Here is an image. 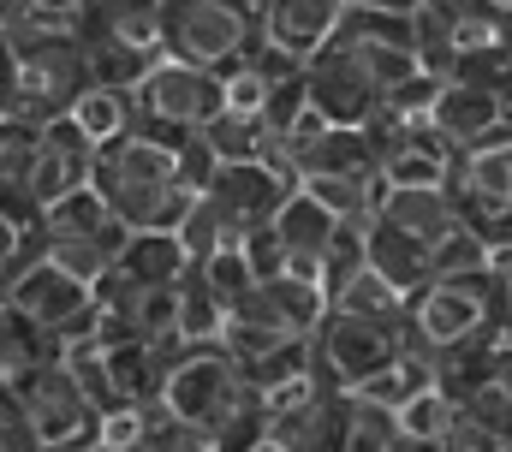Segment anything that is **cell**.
Listing matches in <instances>:
<instances>
[{
	"label": "cell",
	"instance_id": "cell-1",
	"mask_svg": "<svg viewBox=\"0 0 512 452\" xmlns=\"http://www.w3.org/2000/svg\"><path fill=\"white\" fill-rule=\"evenodd\" d=\"M161 417L215 452H245L262 441V405L221 345H179L161 375Z\"/></svg>",
	"mask_w": 512,
	"mask_h": 452
},
{
	"label": "cell",
	"instance_id": "cell-2",
	"mask_svg": "<svg viewBox=\"0 0 512 452\" xmlns=\"http://www.w3.org/2000/svg\"><path fill=\"white\" fill-rule=\"evenodd\" d=\"M90 185L108 197L114 221L126 232H179V221L197 203V191L179 179V137L149 125H131L126 137L96 149Z\"/></svg>",
	"mask_w": 512,
	"mask_h": 452
},
{
	"label": "cell",
	"instance_id": "cell-3",
	"mask_svg": "<svg viewBox=\"0 0 512 452\" xmlns=\"http://www.w3.org/2000/svg\"><path fill=\"white\" fill-rule=\"evenodd\" d=\"M90 90L78 30H18L0 36V113L48 125Z\"/></svg>",
	"mask_w": 512,
	"mask_h": 452
},
{
	"label": "cell",
	"instance_id": "cell-4",
	"mask_svg": "<svg viewBox=\"0 0 512 452\" xmlns=\"http://www.w3.org/2000/svg\"><path fill=\"white\" fill-rule=\"evenodd\" d=\"M507 322L501 316V280L495 274H459V280H429L423 292L405 298V357L435 369L453 345L477 339L483 328Z\"/></svg>",
	"mask_w": 512,
	"mask_h": 452
},
{
	"label": "cell",
	"instance_id": "cell-5",
	"mask_svg": "<svg viewBox=\"0 0 512 452\" xmlns=\"http://www.w3.org/2000/svg\"><path fill=\"white\" fill-rule=\"evenodd\" d=\"M167 60L227 72L256 48V0H161Z\"/></svg>",
	"mask_w": 512,
	"mask_h": 452
},
{
	"label": "cell",
	"instance_id": "cell-6",
	"mask_svg": "<svg viewBox=\"0 0 512 452\" xmlns=\"http://www.w3.org/2000/svg\"><path fill=\"white\" fill-rule=\"evenodd\" d=\"M12 405H18L24 429L36 435V447H42V452H84V447H96L102 417H96V405L72 387V375L60 369V357H48V363L24 369V375L12 381Z\"/></svg>",
	"mask_w": 512,
	"mask_h": 452
},
{
	"label": "cell",
	"instance_id": "cell-7",
	"mask_svg": "<svg viewBox=\"0 0 512 452\" xmlns=\"http://www.w3.org/2000/svg\"><path fill=\"white\" fill-rule=\"evenodd\" d=\"M310 351H316V369L328 375V387L358 393V387H370L376 375H387L405 357V322H364V316L328 310V322L316 328Z\"/></svg>",
	"mask_w": 512,
	"mask_h": 452
},
{
	"label": "cell",
	"instance_id": "cell-8",
	"mask_svg": "<svg viewBox=\"0 0 512 452\" xmlns=\"http://www.w3.org/2000/svg\"><path fill=\"white\" fill-rule=\"evenodd\" d=\"M6 304H18L42 334L54 339V345H72V339H90L102 328V310H96V292L90 286H78L72 274H60L48 256H36V262H24L12 280H6V292H0Z\"/></svg>",
	"mask_w": 512,
	"mask_h": 452
},
{
	"label": "cell",
	"instance_id": "cell-9",
	"mask_svg": "<svg viewBox=\"0 0 512 452\" xmlns=\"http://www.w3.org/2000/svg\"><path fill=\"white\" fill-rule=\"evenodd\" d=\"M131 102H137V125L167 131V137H191V131H209L215 113H227V90H221V72L161 60Z\"/></svg>",
	"mask_w": 512,
	"mask_h": 452
},
{
	"label": "cell",
	"instance_id": "cell-10",
	"mask_svg": "<svg viewBox=\"0 0 512 452\" xmlns=\"http://www.w3.org/2000/svg\"><path fill=\"white\" fill-rule=\"evenodd\" d=\"M328 48H340L376 90H382V102L405 84V78H417L423 72V60H417V30H411V18H376V12H346V24L334 30V42Z\"/></svg>",
	"mask_w": 512,
	"mask_h": 452
},
{
	"label": "cell",
	"instance_id": "cell-11",
	"mask_svg": "<svg viewBox=\"0 0 512 452\" xmlns=\"http://www.w3.org/2000/svg\"><path fill=\"white\" fill-rule=\"evenodd\" d=\"M286 197H292V173H280L268 161H221L215 179H209V191H203V203L221 215V226L233 232V244L245 232L274 221V209Z\"/></svg>",
	"mask_w": 512,
	"mask_h": 452
},
{
	"label": "cell",
	"instance_id": "cell-12",
	"mask_svg": "<svg viewBox=\"0 0 512 452\" xmlns=\"http://www.w3.org/2000/svg\"><path fill=\"white\" fill-rule=\"evenodd\" d=\"M340 24H346V0H256V42L292 66H310Z\"/></svg>",
	"mask_w": 512,
	"mask_h": 452
},
{
	"label": "cell",
	"instance_id": "cell-13",
	"mask_svg": "<svg viewBox=\"0 0 512 452\" xmlns=\"http://www.w3.org/2000/svg\"><path fill=\"white\" fill-rule=\"evenodd\" d=\"M304 102L322 113V125H340V131H370L382 119V90L340 48H322L304 66Z\"/></svg>",
	"mask_w": 512,
	"mask_h": 452
},
{
	"label": "cell",
	"instance_id": "cell-14",
	"mask_svg": "<svg viewBox=\"0 0 512 452\" xmlns=\"http://www.w3.org/2000/svg\"><path fill=\"white\" fill-rule=\"evenodd\" d=\"M382 161H376V185L382 191H447L459 155L429 131V125H376Z\"/></svg>",
	"mask_w": 512,
	"mask_h": 452
},
{
	"label": "cell",
	"instance_id": "cell-15",
	"mask_svg": "<svg viewBox=\"0 0 512 452\" xmlns=\"http://www.w3.org/2000/svg\"><path fill=\"white\" fill-rule=\"evenodd\" d=\"M429 131H435L453 155H471V149L507 143L512 137V113L501 108V96L483 90V84L441 78V96H435V108H429Z\"/></svg>",
	"mask_w": 512,
	"mask_h": 452
},
{
	"label": "cell",
	"instance_id": "cell-16",
	"mask_svg": "<svg viewBox=\"0 0 512 452\" xmlns=\"http://www.w3.org/2000/svg\"><path fill=\"white\" fill-rule=\"evenodd\" d=\"M268 226H274V238H280V244H286V256H292V274L322 286V262H328V250L340 244V232H346V226L334 221L316 197H304L298 185H292V197L274 209V221H268Z\"/></svg>",
	"mask_w": 512,
	"mask_h": 452
},
{
	"label": "cell",
	"instance_id": "cell-17",
	"mask_svg": "<svg viewBox=\"0 0 512 452\" xmlns=\"http://www.w3.org/2000/svg\"><path fill=\"white\" fill-rule=\"evenodd\" d=\"M233 316H256V322H268V328H280V334H292V339H316V328L328 322V292L316 280L280 274V280L256 286Z\"/></svg>",
	"mask_w": 512,
	"mask_h": 452
},
{
	"label": "cell",
	"instance_id": "cell-18",
	"mask_svg": "<svg viewBox=\"0 0 512 452\" xmlns=\"http://www.w3.org/2000/svg\"><path fill=\"white\" fill-rule=\"evenodd\" d=\"M376 161H382L376 125H370V131H340V125H328V131L292 161V185H298V179H376Z\"/></svg>",
	"mask_w": 512,
	"mask_h": 452
},
{
	"label": "cell",
	"instance_id": "cell-19",
	"mask_svg": "<svg viewBox=\"0 0 512 452\" xmlns=\"http://www.w3.org/2000/svg\"><path fill=\"white\" fill-rule=\"evenodd\" d=\"M268 441H280L286 452H346V393L322 387L310 405L286 411L268 423Z\"/></svg>",
	"mask_w": 512,
	"mask_h": 452
},
{
	"label": "cell",
	"instance_id": "cell-20",
	"mask_svg": "<svg viewBox=\"0 0 512 452\" xmlns=\"http://www.w3.org/2000/svg\"><path fill=\"white\" fill-rule=\"evenodd\" d=\"M42 238H78V244H102L108 256H120L131 232L114 221V209H108V197H102L96 185H78L72 197H60V203L42 215Z\"/></svg>",
	"mask_w": 512,
	"mask_h": 452
},
{
	"label": "cell",
	"instance_id": "cell-21",
	"mask_svg": "<svg viewBox=\"0 0 512 452\" xmlns=\"http://www.w3.org/2000/svg\"><path fill=\"white\" fill-rule=\"evenodd\" d=\"M364 262L382 274L399 298H411V292H423V286L435 280V268H429V244L405 238L399 226H387V221L364 226Z\"/></svg>",
	"mask_w": 512,
	"mask_h": 452
},
{
	"label": "cell",
	"instance_id": "cell-22",
	"mask_svg": "<svg viewBox=\"0 0 512 452\" xmlns=\"http://www.w3.org/2000/svg\"><path fill=\"white\" fill-rule=\"evenodd\" d=\"M376 221L399 226L405 238L417 244H441L453 226H459V209L447 191H382L376 197Z\"/></svg>",
	"mask_w": 512,
	"mask_h": 452
},
{
	"label": "cell",
	"instance_id": "cell-23",
	"mask_svg": "<svg viewBox=\"0 0 512 452\" xmlns=\"http://www.w3.org/2000/svg\"><path fill=\"white\" fill-rule=\"evenodd\" d=\"M78 42H84V66H90V84H102V90H120V96H137L143 90V78L167 60V54H137L126 42H114V36H102V30H84L78 24Z\"/></svg>",
	"mask_w": 512,
	"mask_h": 452
},
{
	"label": "cell",
	"instance_id": "cell-24",
	"mask_svg": "<svg viewBox=\"0 0 512 452\" xmlns=\"http://www.w3.org/2000/svg\"><path fill=\"white\" fill-rule=\"evenodd\" d=\"M114 274H126L131 286H179L191 274V256L173 232H131L126 250L114 256Z\"/></svg>",
	"mask_w": 512,
	"mask_h": 452
},
{
	"label": "cell",
	"instance_id": "cell-25",
	"mask_svg": "<svg viewBox=\"0 0 512 452\" xmlns=\"http://www.w3.org/2000/svg\"><path fill=\"white\" fill-rule=\"evenodd\" d=\"M84 30H102L137 54H167L161 42V0H90Z\"/></svg>",
	"mask_w": 512,
	"mask_h": 452
},
{
	"label": "cell",
	"instance_id": "cell-26",
	"mask_svg": "<svg viewBox=\"0 0 512 452\" xmlns=\"http://www.w3.org/2000/svg\"><path fill=\"white\" fill-rule=\"evenodd\" d=\"M459 197H477V203H495V209H512V137L507 143H489V149H471L459 155L453 167V185Z\"/></svg>",
	"mask_w": 512,
	"mask_h": 452
},
{
	"label": "cell",
	"instance_id": "cell-27",
	"mask_svg": "<svg viewBox=\"0 0 512 452\" xmlns=\"http://www.w3.org/2000/svg\"><path fill=\"white\" fill-rule=\"evenodd\" d=\"M328 310H340V316H364V322H405V298L387 286L370 262H358L340 286H328Z\"/></svg>",
	"mask_w": 512,
	"mask_h": 452
},
{
	"label": "cell",
	"instance_id": "cell-28",
	"mask_svg": "<svg viewBox=\"0 0 512 452\" xmlns=\"http://www.w3.org/2000/svg\"><path fill=\"white\" fill-rule=\"evenodd\" d=\"M60 369H66L72 387L96 405V417H114V411H120V393H114V375H108V345L96 334L60 345Z\"/></svg>",
	"mask_w": 512,
	"mask_h": 452
},
{
	"label": "cell",
	"instance_id": "cell-29",
	"mask_svg": "<svg viewBox=\"0 0 512 452\" xmlns=\"http://www.w3.org/2000/svg\"><path fill=\"white\" fill-rule=\"evenodd\" d=\"M298 191L316 197L334 221L352 226V232H364V226L376 221V197H382L376 179H298Z\"/></svg>",
	"mask_w": 512,
	"mask_h": 452
},
{
	"label": "cell",
	"instance_id": "cell-30",
	"mask_svg": "<svg viewBox=\"0 0 512 452\" xmlns=\"http://www.w3.org/2000/svg\"><path fill=\"white\" fill-rule=\"evenodd\" d=\"M393 411H399V441H405V447H423V452L435 447V441L447 435V423L459 417V405H453L435 381H429V387H417V393H405Z\"/></svg>",
	"mask_w": 512,
	"mask_h": 452
},
{
	"label": "cell",
	"instance_id": "cell-31",
	"mask_svg": "<svg viewBox=\"0 0 512 452\" xmlns=\"http://www.w3.org/2000/svg\"><path fill=\"white\" fill-rule=\"evenodd\" d=\"M227 304L203 286V274L191 268L185 280H179V345H221L227 334Z\"/></svg>",
	"mask_w": 512,
	"mask_h": 452
},
{
	"label": "cell",
	"instance_id": "cell-32",
	"mask_svg": "<svg viewBox=\"0 0 512 452\" xmlns=\"http://www.w3.org/2000/svg\"><path fill=\"white\" fill-rule=\"evenodd\" d=\"M36 256H42V215L24 197H0V292Z\"/></svg>",
	"mask_w": 512,
	"mask_h": 452
},
{
	"label": "cell",
	"instance_id": "cell-33",
	"mask_svg": "<svg viewBox=\"0 0 512 452\" xmlns=\"http://www.w3.org/2000/svg\"><path fill=\"white\" fill-rule=\"evenodd\" d=\"M72 119H78V131H84L96 149H108L114 137H126L131 125H137V102H131V96H120V90L90 84V90L72 102Z\"/></svg>",
	"mask_w": 512,
	"mask_h": 452
},
{
	"label": "cell",
	"instance_id": "cell-34",
	"mask_svg": "<svg viewBox=\"0 0 512 452\" xmlns=\"http://www.w3.org/2000/svg\"><path fill=\"white\" fill-rule=\"evenodd\" d=\"M36 155H42V125H30L18 113H0V197H24V185L36 173Z\"/></svg>",
	"mask_w": 512,
	"mask_h": 452
},
{
	"label": "cell",
	"instance_id": "cell-35",
	"mask_svg": "<svg viewBox=\"0 0 512 452\" xmlns=\"http://www.w3.org/2000/svg\"><path fill=\"white\" fill-rule=\"evenodd\" d=\"M399 411L382 399L346 393V452H399Z\"/></svg>",
	"mask_w": 512,
	"mask_h": 452
},
{
	"label": "cell",
	"instance_id": "cell-36",
	"mask_svg": "<svg viewBox=\"0 0 512 452\" xmlns=\"http://www.w3.org/2000/svg\"><path fill=\"white\" fill-rule=\"evenodd\" d=\"M48 357H60V345L42 334L18 304H6L0 298V363L12 369V381L24 375V369H36V363H48Z\"/></svg>",
	"mask_w": 512,
	"mask_h": 452
},
{
	"label": "cell",
	"instance_id": "cell-37",
	"mask_svg": "<svg viewBox=\"0 0 512 452\" xmlns=\"http://www.w3.org/2000/svg\"><path fill=\"white\" fill-rule=\"evenodd\" d=\"M203 137H209L215 161H268V137H262V119L256 113H215Z\"/></svg>",
	"mask_w": 512,
	"mask_h": 452
},
{
	"label": "cell",
	"instance_id": "cell-38",
	"mask_svg": "<svg viewBox=\"0 0 512 452\" xmlns=\"http://www.w3.org/2000/svg\"><path fill=\"white\" fill-rule=\"evenodd\" d=\"M78 185H90V167H78V161H66V155H54V149H42L36 155V173H30V185H24V203L36 209V215H48L60 197H72Z\"/></svg>",
	"mask_w": 512,
	"mask_h": 452
},
{
	"label": "cell",
	"instance_id": "cell-39",
	"mask_svg": "<svg viewBox=\"0 0 512 452\" xmlns=\"http://www.w3.org/2000/svg\"><path fill=\"white\" fill-rule=\"evenodd\" d=\"M42 256L60 268V274H72L78 286H102L108 280V268H114V256L102 250V244H78V238H42Z\"/></svg>",
	"mask_w": 512,
	"mask_h": 452
},
{
	"label": "cell",
	"instance_id": "cell-40",
	"mask_svg": "<svg viewBox=\"0 0 512 452\" xmlns=\"http://www.w3.org/2000/svg\"><path fill=\"white\" fill-rule=\"evenodd\" d=\"M197 274H203V286H209L227 310H239V304L256 292V274H251V262H245V250H239V244H227L221 256H209Z\"/></svg>",
	"mask_w": 512,
	"mask_h": 452
},
{
	"label": "cell",
	"instance_id": "cell-41",
	"mask_svg": "<svg viewBox=\"0 0 512 452\" xmlns=\"http://www.w3.org/2000/svg\"><path fill=\"white\" fill-rule=\"evenodd\" d=\"M173 238H179V250H185V256H191V268H203V262H209V256H221V250H227V244H233V232H227V226H221V215H215V209H209V203H203V197H197V203H191V215H185V221H179V232H173Z\"/></svg>",
	"mask_w": 512,
	"mask_h": 452
},
{
	"label": "cell",
	"instance_id": "cell-42",
	"mask_svg": "<svg viewBox=\"0 0 512 452\" xmlns=\"http://www.w3.org/2000/svg\"><path fill=\"white\" fill-rule=\"evenodd\" d=\"M429 268L435 280H459V274H489V250L477 244V232L453 226L441 244H429Z\"/></svg>",
	"mask_w": 512,
	"mask_h": 452
},
{
	"label": "cell",
	"instance_id": "cell-43",
	"mask_svg": "<svg viewBox=\"0 0 512 452\" xmlns=\"http://www.w3.org/2000/svg\"><path fill=\"white\" fill-rule=\"evenodd\" d=\"M280 84H286V78H280ZM221 90H227V113H262L268 90H274V78L256 66L251 54H245L239 66H227V72H221Z\"/></svg>",
	"mask_w": 512,
	"mask_h": 452
},
{
	"label": "cell",
	"instance_id": "cell-44",
	"mask_svg": "<svg viewBox=\"0 0 512 452\" xmlns=\"http://www.w3.org/2000/svg\"><path fill=\"white\" fill-rule=\"evenodd\" d=\"M239 250H245V262H251L256 286H268V280H280V274H292V256H286V244L274 238V226H256L239 238Z\"/></svg>",
	"mask_w": 512,
	"mask_h": 452
},
{
	"label": "cell",
	"instance_id": "cell-45",
	"mask_svg": "<svg viewBox=\"0 0 512 452\" xmlns=\"http://www.w3.org/2000/svg\"><path fill=\"white\" fill-rule=\"evenodd\" d=\"M42 149H54V155H66V161H78V167H90V173H96V143L78 131V119H72V113H60V119H48V125H42Z\"/></svg>",
	"mask_w": 512,
	"mask_h": 452
},
{
	"label": "cell",
	"instance_id": "cell-46",
	"mask_svg": "<svg viewBox=\"0 0 512 452\" xmlns=\"http://www.w3.org/2000/svg\"><path fill=\"white\" fill-rule=\"evenodd\" d=\"M429 452H501V435H495L489 423H477L471 411H459V417L447 423V435H441Z\"/></svg>",
	"mask_w": 512,
	"mask_h": 452
},
{
	"label": "cell",
	"instance_id": "cell-47",
	"mask_svg": "<svg viewBox=\"0 0 512 452\" xmlns=\"http://www.w3.org/2000/svg\"><path fill=\"white\" fill-rule=\"evenodd\" d=\"M149 417H155V405H149V411H114V417H102L96 447L102 452H131L143 435H149Z\"/></svg>",
	"mask_w": 512,
	"mask_h": 452
},
{
	"label": "cell",
	"instance_id": "cell-48",
	"mask_svg": "<svg viewBox=\"0 0 512 452\" xmlns=\"http://www.w3.org/2000/svg\"><path fill=\"white\" fill-rule=\"evenodd\" d=\"M0 452H42L36 447V435L24 429V417H18L12 399H0Z\"/></svg>",
	"mask_w": 512,
	"mask_h": 452
},
{
	"label": "cell",
	"instance_id": "cell-49",
	"mask_svg": "<svg viewBox=\"0 0 512 452\" xmlns=\"http://www.w3.org/2000/svg\"><path fill=\"white\" fill-rule=\"evenodd\" d=\"M429 0H346V12H376V18H417Z\"/></svg>",
	"mask_w": 512,
	"mask_h": 452
},
{
	"label": "cell",
	"instance_id": "cell-50",
	"mask_svg": "<svg viewBox=\"0 0 512 452\" xmlns=\"http://www.w3.org/2000/svg\"><path fill=\"white\" fill-rule=\"evenodd\" d=\"M489 387H501V393L512 399V334L495 345V363H489Z\"/></svg>",
	"mask_w": 512,
	"mask_h": 452
},
{
	"label": "cell",
	"instance_id": "cell-51",
	"mask_svg": "<svg viewBox=\"0 0 512 452\" xmlns=\"http://www.w3.org/2000/svg\"><path fill=\"white\" fill-rule=\"evenodd\" d=\"M495 280H501V316H507V328H512V268L507 274H495Z\"/></svg>",
	"mask_w": 512,
	"mask_h": 452
},
{
	"label": "cell",
	"instance_id": "cell-52",
	"mask_svg": "<svg viewBox=\"0 0 512 452\" xmlns=\"http://www.w3.org/2000/svg\"><path fill=\"white\" fill-rule=\"evenodd\" d=\"M245 452H286V447H280V441H268V435H262V441H251V447H245Z\"/></svg>",
	"mask_w": 512,
	"mask_h": 452
},
{
	"label": "cell",
	"instance_id": "cell-53",
	"mask_svg": "<svg viewBox=\"0 0 512 452\" xmlns=\"http://www.w3.org/2000/svg\"><path fill=\"white\" fill-rule=\"evenodd\" d=\"M0 399H12V369L0 363Z\"/></svg>",
	"mask_w": 512,
	"mask_h": 452
},
{
	"label": "cell",
	"instance_id": "cell-54",
	"mask_svg": "<svg viewBox=\"0 0 512 452\" xmlns=\"http://www.w3.org/2000/svg\"><path fill=\"white\" fill-rule=\"evenodd\" d=\"M477 6H489V12H507V18H512V0H477Z\"/></svg>",
	"mask_w": 512,
	"mask_h": 452
},
{
	"label": "cell",
	"instance_id": "cell-55",
	"mask_svg": "<svg viewBox=\"0 0 512 452\" xmlns=\"http://www.w3.org/2000/svg\"><path fill=\"white\" fill-rule=\"evenodd\" d=\"M501 452H512V435H501Z\"/></svg>",
	"mask_w": 512,
	"mask_h": 452
},
{
	"label": "cell",
	"instance_id": "cell-56",
	"mask_svg": "<svg viewBox=\"0 0 512 452\" xmlns=\"http://www.w3.org/2000/svg\"><path fill=\"white\" fill-rule=\"evenodd\" d=\"M399 452H423V447H399Z\"/></svg>",
	"mask_w": 512,
	"mask_h": 452
},
{
	"label": "cell",
	"instance_id": "cell-57",
	"mask_svg": "<svg viewBox=\"0 0 512 452\" xmlns=\"http://www.w3.org/2000/svg\"><path fill=\"white\" fill-rule=\"evenodd\" d=\"M507 334H512V328H507Z\"/></svg>",
	"mask_w": 512,
	"mask_h": 452
}]
</instances>
